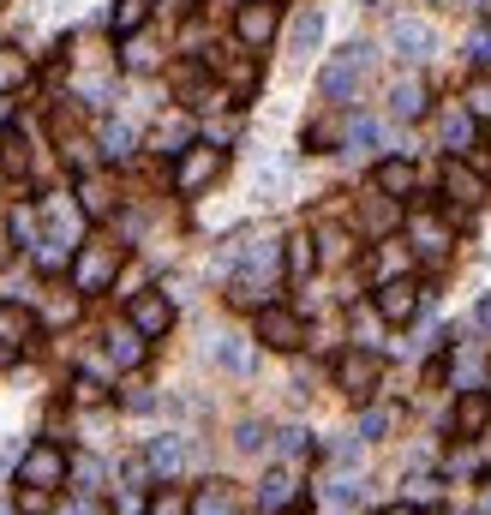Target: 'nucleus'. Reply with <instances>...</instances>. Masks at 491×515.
<instances>
[{
  "label": "nucleus",
  "instance_id": "nucleus-1",
  "mask_svg": "<svg viewBox=\"0 0 491 515\" xmlns=\"http://www.w3.org/2000/svg\"><path fill=\"white\" fill-rule=\"evenodd\" d=\"M366 72H372V48H366V42H348V48L318 72V90H324L330 102H348V96L360 90V78H366Z\"/></svg>",
  "mask_w": 491,
  "mask_h": 515
},
{
  "label": "nucleus",
  "instance_id": "nucleus-2",
  "mask_svg": "<svg viewBox=\"0 0 491 515\" xmlns=\"http://www.w3.org/2000/svg\"><path fill=\"white\" fill-rule=\"evenodd\" d=\"M66 474H72V462H66L60 444H30V450L18 456V486H42V492H54V486H66Z\"/></svg>",
  "mask_w": 491,
  "mask_h": 515
},
{
  "label": "nucleus",
  "instance_id": "nucleus-3",
  "mask_svg": "<svg viewBox=\"0 0 491 515\" xmlns=\"http://www.w3.org/2000/svg\"><path fill=\"white\" fill-rule=\"evenodd\" d=\"M120 276V246H78L72 258V288L78 294H102Z\"/></svg>",
  "mask_w": 491,
  "mask_h": 515
},
{
  "label": "nucleus",
  "instance_id": "nucleus-4",
  "mask_svg": "<svg viewBox=\"0 0 491 515\" xmlns=\"http://www.w3.org/2000/svg\"><path fill=\"white\" fill-rule=\"evenodd\" d=\"M222 174V144H192L174 156V192H204Z\"/></svg>",
  "mask_w": 491,
  "mask_h": 515
},
{
  "label": "nucleus",
  "instance_id": "nucleus-5",
  "mask_svg": "<svg viewBox=\"0 0 491 515\" xmlns=\"http://www.w3.org/2000/svg\"><path fill=\"white\" fill-rule=\"evenodd\" d=\"M258 342L276 348V354H294V348L306 342V318L288 312V306H264V312H258Z\"/></svg>",
  "mask_w": 491,
  "mask_h": 515
},
{
  "label": "nucleus",
  "instance_id": "nucleus-6",
  "mask_svg": "<svg viewBox=\"0 0 491 515\" xmlns=\"http://www.w3.org/2000/svg\"><path fill=\"white\" fill-rule=\"evenodd\" d=\"M378 378H384V360H378L372 348H354V354H342V360H336V384H342L348 396H372V390H378Z\"/></svg>",
  "mask_w": 491,
  "mask_h": 515
},
{
  "label": "nucleus",
  "instance_id": "nucleus-7",
  "mask_svg": "<svg viewBox=\"0 0 491 515\" xmlns=\"http://www.w3.org/2000/svg\"><path fill=\"white\" fill-rule=\"evenodd\" d=\"M372 306H378V318H384V324H408V318L426 306V288H414V282L390 276V282L378 288V300H372Z\"/></svg>",
  "mask_w": 491,
  "mask_h": 515
},
{
  "label": "nucleus",
  "instance_id": "nucleus-8",
  "mask_svg": "<svg viewBox=\"0 0 491 515\" xmlns=\"http://www.w3.org/2000/svg\"><path fill=\"white\" fill-rule=\"evenodd\" d=\"M126 324L138 330V336H168V324H174V300L168 294H132V306H126Z\"/></svg>",
  "mask_w": 491,
  "mask_h": 515
},
{
  "label": "nucleus",
  "instance_id": "nucleus-9",
  "mask_svg": "<svg viewBox=\"0 0 491 515\" xmlns=\"http://www.w3.org/2000/svg\"><path fill=\"white\" fill-rule=\"evenodd\" d=\"M276 6L270 0H246L240 12H234V36L246 42V48H270V36H276Z\"/></svg>",
  "mask_w": 491,
  "mask_h": 515
},
{
  "label": "nucleus",
  "instance_id": "nucleus-10",
  "mask_svg": "<svg viewBox=\"0 0 491 515\" xmlns=\"http://www.w3.org/2000/svg\"><path fill=\"white\" fill-rule=\"evenodd\" d=\"M408 240H414V252H420V258H444V252L456 246L450 222H444V216H432V210H414V216H408Z\"/></svg>",
  "mask_w": 491,
  "mask_h": 515
},
{
  "label": "nucleus",
  "instance_id": "nucleus-11",
  "mask_svg": "<svg viewBox=\"0 0 491 515\" xmlns=\"http://www.w3.org/2000/svg\"><path fill=\"white\" fill-rule=\"evenodd\" d=\"M78 234H84V210H78L72 198H48V234H42V246L72 252V246H78Z\"/></svg>",
  "mask_w": 491,
  "mask_h": 515
},
{
  "label": "nucleus",
  "instance_id": "nucleus-12",
  "mask_svg": "<svg viewBox=\"0 0 491 515\" xmlns=\"http://www.w3.org/2000/svg\"><path fill=\"white\" fill-rule=\"evenodd\" d=\"M390 48H396V60L420 66V60L432 54V24H426V18H396V24H390Z\"/></svg>",
  "mask_w": 491,
  "mask_h": 515
},
{
  "label": "nucleus",
  "instance_id": "nucleus-13",
  "mask_svg": "<svg viewBox=\"0 0 491 515\" xmlns=\"http://www.w3.org/2000/svg\"><path fill=\"white\" fill-rule=\"evenodd\" d=\"M474 126H480V120L468 114V102H450V108L438 114V138H444V150H456V156L474 150Z\"/></svg>",
  "mask_w": 491,
  "mask_h": 515
},
{
  "label": "nucleus",
  "instance_id": "nucleus-14",
  "mask_svg": "<svg viewBox=\"0 0 491 515\" xmlns=\"http://www.w3.org/2000/svg\"><path fill=\"white\" fill-rule=\"evenodd\" d=\"M444 198H450V204H462V210H468V204H480V198H486V174H480V168H468V162H450V168H444Z\"/></svg>",
  "mask_w": 491,
  "mask_h": 515
},
{
  "label": "nucleus",
  "instance_id": "nucleus-15",
  "mask_svg": "<svg viewBox=\"0 0 491 515\" xmlns=\"http://www.w3.org/2000/svg\"><path fill=\"white\" fill-rule=\"evenodd\" d=\"M414 186H420V168H414L408 156L378 162V192H390V198H414Z\"/></svg>",
  "mask_w": 491,
  "mask_h": 515
},
{
  "label": "nucleus",
  "instance_id": "nucleus-16",
  "mask_svg": "<svg viewBox=\"0 0 491 515\" xmlns=\"http://www.w3.org/2000/svg\"><path fill=\"white\" fill-rule=\"evenodd\" d=\"M318 42H324V12H300L294 30H288V54H294V60H312Z\"/></svg>",
  "mask_w": 491,
  "mask_h": 515
},
{
  "label": "nucleus",
  "instance_id": "nucleus-17",
  "mask_svg": "<svg viewBox=\"0 0 491 515\" xmlns=\"http://www.w3.org/2000/svg\"><path fill=\"white\" fill-rule=\"evenodd\" d=\"M30 336H36V318H30L24 306H12V300H6V306H0V354L24 348Z\"/></svg>",
  "mask_w": 491,
  "mask_h": 515
},
{
  "label": "nucleus",
  "instance_id": "nucleus-18",
  "mask_svg": "<svg viewBox=\"0 0 491 515\" xmlns=\"http://www.w3.org/2000/svg\"><path fill=\"white\" fill-rule=\"evenodd\" d=\"M390 114L396 120H420L426 114V84L420 78H396L390 84Z\"/></svg>",
  "mask_w": 491,
  "mask_h": 515
},
{
  "label": "nucleus",
  "instance_id": "nucleus-19",
  "mask_svg": "<svg viewBox=\"0 0 491 515\" xmlns=\"http://www.w3.org/2000/svg\"><path fill=\"white\" fill-rule=\"evenodd\" d=\"M486 420H491V396L468 390V396L456 402V432H462V438H480V432H486Z\"/></svg>",
  "mask_w": 491,
  "mask_h": 515
},
{
  "label": "nucleus",
  "instance_id": "nucleus-20",
  "mask_svg": "<svg viewBox=\"0 0 491 515\" xmlns=\"http://www.w3.org/2000/svg\"><path fill=\"white\" fill-rule=\"evenodd\" d=\"M396 222H402V216H396V198H390V192H378L372 204H360V228H366L372 240H384Z\"/></svg>",
  "mask_w": 491,
  "mask_h": 515
},
{
  "label": "nucleus",
  "instance_id": "nucleus-21",
  "mask_svg": "<svg viewBox=\"0 0 491 515\" xmlns=\"http://www.w3.org/2000/svg\"><path fill=\"white\" fill-rule=\"evenodd\" d=\"M144 342L150 336H138L132 324H120V330H108V360L114 366H144Z\"/></svg>",
  "mask_w": 491,
  "mask_h": 515
},
{
  "label": "nucleus",
  "instance_id": "nucleus-22",
  "mask_svg": "<svg viewBox=\"0 0 491 515\" xmlns=\"http://www.w3.org/2000/svg\"><path fill=\"white\" fill-rule=\"evenodd\" d=\"M150 6H156V0H114L108 30H114V36H138V30L150 24Z\"/></svg>",
  "mask_w": 491,
  "mask_h": 515
},
{
  "label": "nucleus",
  "instance_id": "nucleus-23",
  "mask_svg": "<svg viewBox=\"0 0 491 515\" xmlns=\"http://www.w3.org/2000/svg\"><path fill=\"white\" fill-rule=\"evenodd\" d=\"M132 144H138V132H132L126 120H108V126H102V138H96V150H102L108 162H126V156H132Z\"/></svg>",
  "mask_w": 491,
  "mask_h": 515
},
{
  "label": "nucleus",
  "instance_id": "nucleus-24",
  "mask_svg": "<svg viewBox=\"0 0 491 515\" xmlns=\"http://www.w3.org/2000/svg\"><path fill=\"white\" fill-rule=\"evenodd\" d=\"M210 354H216L222 372H252V348H246V336H216Z\"/></svg>",
  "mask_w": 491,
  "mask_h": 515
},
{
  "label": "nucleus",
  "instance_id": "nucleus-25",
  "mask_svg": "<svg viewBox=\"0 0 491 515\" xmlns=\"http://www.w3.org/2000/svg\"><path fill=\"white\" fill-rule=\"evenodd\" d=\"M186 456H192V450H186V438H174V432L150 444V468H156V474H180V468H186Z\"/></svg>",
  "mask_w": 491,
  "mask_h": 515
},
{
  "label": "nucleus",
  "instance_id": "nucleus-26",
  "mask_svg": "<svg viewBox=\"0 0 491 515\" xmlns=\"http://www.w3.org/2000/svg\"><path fill=\"white\" fill-rule=\"evenodd\" d=\"M288 498H294V474H288V468H270L264 486H258V504L276 515V510H288Z\"/></svg>",
  "mask_w": 491,
  "mask_h": 515
},
{
  "label": "nucleus",
  "instance_id": "nucleus-27",
  "mask_svg": "<svg viewBox=\"0 0 491 515\" xmlns=\"http://www.w3.org/2000/svg\"><path fill=\"white\" fill-rule=\"evenodd\" d=\"M282 258H288V276H312V264H318V252H312V240H306V234L282 240Z\"/></svg>",
  "mask_w": 491,
  "mask_h": 515
},
{
  "label": "nucleus",
  "instance_id": "nucleus-28",
  "mask_svg": "<svg viewBox=\"0 0 491 515\" xmlns=\"http://www.w3.org/2000/svg\"><path fill=\"white\" fill-rule=\"evenodd\" d=\"M156 150H162V156H180V150H192V120H168V126L156 132Z\"/></svg>",
  "mask_w": 491,
  "mask_h": 515
},
{
  "label": "nucleus",
  "instance_id": "nucleus-29",
  "mask_svg": "<svg viewBox=\"0 0 491 515\" xmlns=\"http://www.w3.org/2000/svg\"><path fill=\"white\" fill-rule=\"evenodd\" d=\"M192 515H234L228 486H222V480H216V486H204V492H198V504H192Z\"/></svg>",
  "mask_w": 491,
  "mask_h": 515
},
{
  "label": "nucleus",
  "instance_id": "nucleus-30",
  "mask_svg": "<svg viewBox=\"0 0 491 515\" xmlns=\"http://www.w3.org/2000/svg\"><path fill=\"white\" fill-rule=\"evenodd\" d=\"M354 504H360V486H354V480H330V486H324V510L330 515L354 510Z\"/></svg>",
  "mask_w": 491,
  "mask_h": 515
},
{
  "label": "nucleus",
  "instance_id": "nucleus-31",
  "mask_svg": "<svg viewBox=\"0 0 491 515\" xmlns=\"http://www.w3.org/2000/svg\"><path fill=\"white\" fill-rule=\"evenodd\" d=\"M144 515H192V498L186 492H174V486H162L156 498H150V510Z\"/></svg>",
  "mask_w": 491,
  "mask_h": 515
},
{
  "label": "nucleus",
  "instance_id": "nucleus-32",
  "mask_svg": "<svg viewBox=\"0 0 491 515\" xmlns=\"http://www.w3.org/2000/svg\"><path fill=\"white\" fill-rule=\"evenodd\" d=\"M72 480H78V492H84V498H90V492H102V462H96V456H78V462H72Z\"/></svg>",
  "mask_w": 491,
  "mask_h": 515
},
{
  "label": "nucleus",
  "instance_id": "nucleus-33",
  "mask_svg": "<svg viewBox=\"0 0 491 515\" xmlns=\"http://www.w3.org/2000/svg\"><path fill=\"white\" fill-rule=\"evenodd\" d=\"M462 102H468L474 120H491V78H474V84L462 90Z\"/></svg>",
  "mask_w": 491,
  "mask_h": 515
},
{
  "label": "nucleus",
  "instance_id": "nucleus-34",
  "mask_svg": "<svg viewBox=\"0 0 491 515\" xmlns=\"http://www.w3.org/2000/svg\"><path fill=\"white\" fill-rule=\"evenodd\" d=\"M12 240L42 246V222H36V210H12Z\"/></svg>",
  "mask_w": 491,
  "mask_h": 515
},
{
  "label": "nucleus",
  "instance_id": "nucleus-35",
  "mask_svg": "<svg viewBox=\"0 0 491 515\" xmlns=\"http://www.w3.org/2000/svg\"><path fill=\"white\" fill-rule=\"evenodd\" d=\"M276 450L294 462V456H306V450H312V432H306V426H288V432H276Z\"/></svg>",
  "mask_w": 491,
  "mask_h": 515
},
{
  "label": "nucleus",
  "instance_id": "nucleus-36",
  "mask_svg": "<svg viewBox=\"0 0 491 515\" xmlns=\"http://www.w3.org/2000/svg\"><path fill=\"white\" fill-rule=\"evenodd\" d=\"M234 450L258 456V450H264V426H258V420H240V432H234Z\"/></svg>",
  "mask_w": 491,
  "mask_h": 515
},
{
  "label": "nucleus",
  "instance_id": "nucleus-37",
  "mask_svg": "<svg viewBox=\"0 0 491 515\" xmlns=\"http://www.w3.org/2000/svg\"><path fill=\"white\" fill-rule=\"evenodd\" d=\"M378 144V120H354L348 126V150H372Z\"/></svg>",
  "mask_w": 491,
  "mask_h": 515
},
{
  "label": "nucleus",
  "instance_id": "nucleus-38",
  "mask_svg": "<svg viewBox=\"0 0 491 515\" xmlns=\"http://www.w3.org/2000/svg\"><path fill=\"white\" fill-rule=\"evenodd\" d=\"M384 432H390V414H384V408L360 414V438H366V444H372V438H384Z\"/></svg>",
  "mask_w": 491,
  "mask_h": 515
},
{
  "label": "nucleus",
  "instance_id": "nucleus-39",
  "mask_svg": "<svg viewBox=\"0 0 491 515\" xmlns=\"http://www.w3.org/2000/svg\"><path fill=\"white\" fill-rule=\"evenodd\" d=\"M84 216H108V192L96 180H84Z\"/></svg>",
  "mask_w": 491,
  "mask_h": 515
},
{
  "label": "nucleus",
  "instance_id": "nucleus-40",
  "mask_svg": "<svg viewBox=\"0 0 491 515\" xmlns=\"http://www.w3.org/2000/svg\"><path fill=\"white\" fill-rule=\"evenodd\" d=\"M72 402H78V408H96V402H102V384H96V378H78V384H72Z\"/></svg>",
  "mask_w": 491,
  "mask_h": 515
},
{
  "label": "nucleus",
  "instance_id": "nucleus-41",
  "mask_svg": "<svg viewBox=\"0 0 491 515\" xmlns=\"http://www.w3.org/2000/svg\"><path fill=\"white\" fill-rule=\"evenodd\" d=\"M126 66H132V72H150V66H156V48L132 42V48H126Z\"/></svg>",
  "mask_w": 491,
  "mask_h": 515
},
{
  "label": "nucleus",
  "instance_id": "nucleus-42",
  "mask_svg": "<svg viewBox=\"0 0 491 515\" xmlns=\"http://www.w3.org/2000/svg\"><path fill=\"white\" fill-rule=\"evenodd\" d=\"M468 60H474V66H491V30H480V36L468 42Z\"/></svg>",
  "mask_w": 491,
  "mask_h": 515
},
{
  "label": "nucleus",
  "instance_id": "nucleus-43",
  "mask_svg": "<svg viewBox=\"0 0 491 515\" xmlns=\"http://www.w3.org/2000/svg\"><path fill=\"white\" fill-rule=\"evenodd\" d=\"M126 408H132V414H150V408H156V396H150V390H132V396H126Z\"/></svg>",
  "mask_w": 491,
  "mask_h": 515
},
{
  "label": "nucleus",
  "instance_id": "nucleus-44",
  "mask_svg": "<svg viewBox=\"0 0 491 515\" xmlns=\"http://www.w3.org/2000/svg\"><path fill=\"white\" fill-rule=\"evenodd\" d=\"M144 474H156V468H150V462H126V468H120V480H132V486H138Z\"/></svg>",
  "mask_w": 491,
  "mask_h": 515
},
{
  "label": "nucleus",
  "instance_id": "nucleus-45",
  "mask_svg": "<svg viewBox=\"0 0 491 515\" xmlns=\"http://www.w3.org/2000/svg\"><path fill=\"white\" fill-rule=\"evenodd\" d=\"M144 510H150V504H144L138 492H126V498H120V515H144Z\"/></svg>",
  "mask_w": 491,
  "mask_h": 515
},
{
  "label": "nucleus",
  "instance_id": "nucleus-46",
  "mask_svg": "<svg viewBox=\"0 0 491 515\" xmlns=\"http://www.w3.org/2000/svg\"><path fill=\"white\" fill-rule=\"evenodd\" d=\"M474 324H480V330H491V294L480 300V306H474Z\"/></svg>",
  "mask_w": 491,
  "mask_h": 515
},
{
  "label": "nucleus",
  "instance_id": "nucleus-47",
  "mask_svg": "<svg viewBox=\"0 0 491 515\" xmlns=\"http://www.w3.org/2000/svg\"><path fill=\"white\" fill-rule=\"evenodd\" d=\"M12 114H18V102H12V96H0V132L12 126Z\"/></svg>",
  "mask_w": 491,
  "mask_h": 515
},
{
  "label": "nucleus",
  "instance_id": "nucleus-48",
  "mask_svg": "<svg viewBox=\"0 0 491 515\" xmlns=\"http://www.w3.org/2000/svg\"><path fill=\"white\" fill-rule=\"evenodd\" d=\"M378 515H414V510L408 504H390V510H378Z\"/></svg>",
  "mask_w": 491,
  "mask_h": 515
},
{
  "label": "nucleus",
  "instance_id": "nucleus-49",
  "mask_svg": "<svg viewBox=\"0 0 491 515\" xmlns=\"http://www.w3.org/2000/svg\"><path fill=\"white\" fill-rule=\"evenodd\" d=\"M66 515H96V510H90V504H78V510H66Z\"/></svg>",
  "mask_w": 491,
  "mask_h": 515
},
{
  "label": "nucleus",
  "instance_id": "nucleus-50",
  "mask_svg": "<svg viewBox=\"0 0 491 515\" xmlns=\"http://www.w3.org/2000/svg\"><path fill=\"white\" fill-rule=\"evenodd\" d=\"M462 6H491V0H462Z\"/></svg>",
  "mask_w": 491,
  "mask_h": 515
},
{
  "label": "nucleus",
  "instance_id": "nucleus-51",
  "mask_svg": "<svg viewBox=\"0 0 491 515\" xmlns=\"http://www.w3.org/2000/svg\"><path fill=\"white\" fill-rule=\"evenodd\" d=\"M276 515H300V510H276Z\"/></svg>",
  "mask_w": 491,
  "mask_h": 515
},
{
  "label": "nucleus",
  "instance_id": "nucleus-52",
  "mask_svg": "<svg viewBox=\"0 0 491 515\" xmlns=\"http://www.w3.org/2000/svg\"><path fill=\"white\" fill-rule=\"evenodd\" d=\"M0 515H12V510H0Z\"/></svg>",
  "mask_w": 491,
  "mask_h": 515
}]
</instances>
